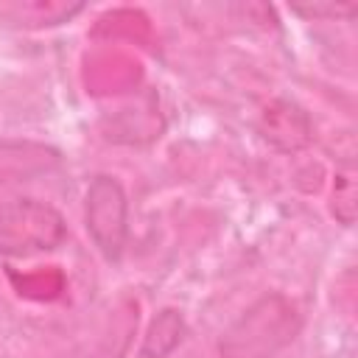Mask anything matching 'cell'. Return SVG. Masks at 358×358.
I'll use <instances>...</instances> for the list:
<instances>
[{
  "label": "cell",
  "instance_id": "7",
  "mask_svg": "<svg viewBox=\"0 0 358 358\" xmlns=\"http://www.w3.org/2000/svg\"><path fill=\"white\" fill-rule=\"evenodd\" d=\"M333 213L336 218L350 227L352 218H355V187H352V171L341 173L338 182H336V204H333Z\"/></svg>",
  "mask_w": 358,
  "mask_h": 358
},
{
  "label": "cell",
  "instance_id": "4",
  "mask_svg": "<svg viewBox=\"0 0 358 358\" xmlns=\"http://www.w3.org/2000/svg\"><path fill=\"white\" fill-rule=\"evenodd\" d=\"M62 168V154L53 145L34 140L0 143V182H28Z\"/></svg>",
  "mask_w": 358,
  "mask_h": 358
},
{
  "label": "cell",
  "instance_id": "6",
  "mask_svg": "<svg viewBox=\"0 0 358 358\" xmlns=\"http://www.w3.org/2000/svg\"><path fill=\"white\" fill-rule=\"evenodd\" d=\"M185 333H187V324H185L182 310L162 308L151 319V324H148V330L137 347V358H168L182 344Z\"/></svg>",
  "mask_w": 358,
  "mask_h": 358
},
{
  "label": "cell",
  "instance_id": "8",
  "mask_svg": "<svg viewBox=\"0 0 358 358\" xmlns=\"http://www.w3.org/2000/svg\"><path fill=\"white\" fill-rule=\"evenodd\" d=\"M294 14H302L308 20H322V17H350L358 11L355 3H347V6H338V3H308V6H291Z\"/></svg>",
  "mask_w": 358,
  "mask_h": 358
},
{
  "label": "cell",
  "instance_id": "1",
  "mask_svg": "<svg viewBox=\"0 0 358 358\" xmlns=\"http://www.w3.org/2000/svg\"><path fill=\"white\" fill-rule=\"evenodd\" d=\"M302 330L299 308L280 291L255 299L218 338L221 358H271Z\"/></svg>",
  "mask_w": 358,
  "mask_h": 358
},
{
  "label": "cell",
  "instance_id": "2",
  "mask_svg": "<svg viewBox=\"0 0 358 358\" xmlns=\"http://www.w3.org/2000/svg\"><path fill=\"white\" fill-rule=\"evenodd\" d=\"M67 224L56 207L17 196L0 201V257H31L62 246Z\"/></svg>",
  "mask_w": 358,
  "mask_h": 358
},
{
  "label": "cell",
  "instance_id": "5",
  "mask_svg": "<svg viewBox=\"0 0 358 358\" xmlns=\"http://www.w3.org/2000/svg\"><path fill=\"white\" fill-rule=\"evenodd\" d=\"M260 134L277 151H299L310 143L313 126H310L308 112L296 106L294 101H274L263 109Z\"/></svg>",
  "mask_w": 358,
  "mask_h": 358
},
{
  "label": "cell",
  "instance_id": "3",
  "mask_svg": "<svg viewBox=\"0 0 358 358\" xmlns=\"http://www.w3.org/2000/svg\"><path fill=\"white\" fill-rule=\"evenodd\" d=\"M84 227L98 252L109 263H117L129 238V199L115 176L98 173L90 179L84 193Z\"/></svg>",
  "mask_w": 358,
  "mask_h": 358
}]
</instances>
